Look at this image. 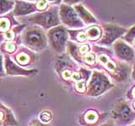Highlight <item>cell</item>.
I'll list each match as a JSON object with an SVG mask.
<instances>
[{
    "label": "cell",
    "instance_id": "1",
    "mask_svg": "<svg viewBox=\"0 0 135 126\" xmlns=\"http://www.w3.org/2000/svg\"><path fill=\"white\" fill-rule=\"evenodd\" d=\"M104 35L100 41V44L110 45L112 42L120 37L126 32V29L112 24H103Z\"/></svg>",
    "mask_w": 135,
    "mask_h": 126
},
{
    "label": "cell",
    "instance_id": "2",
    "mask_svg": "<svg viewBox=\"0 0 135 126\" xmlns=\"http://www.w3.org/2000/svg\"><path fill=\"white\" fill-rule=\"evenodd\" d=\"M61 18L63 23L71 27H82L84 24L80 19L78 14L73 8L68 5H62L61 7Z\"/></svg>",
    "mask_w": 135,
    "mask_h": 126
},
{
    "label": "cell",
    "instance_id": "3",
    "mask_svg": "<svg viewBox=\"0 0 135 126\" xmlns=\"http://www.w3.org/2000/svg\"><path fill=\"white\" fill-rule=\"evenodd\" d=\"M51 40L55 47L61 49L63 47L67 40V33L62 27H57L54 29L51 33Z\"/></svg>",
    "mask_w": 135,
    "mask_h": 126
},
{
    "label": "cell",
    "instance_id": "4",
    "mask_svg": "<svg viewBox=\"0 0 135 126\" xmlns=\"http://www.w3.org/2000/svg\"><path fill=\"white\" fill-rule=\"evenodd\" d=\"M114 49L117 56L123 60H132L134 56L133 50L122 41H117L114 45Z\"/></svg>",
    "mask_w": 135,
    "mask_h": 126
},
{
    "label": "cell",
    "instance_id": "5",
    "mask_svg": "<svg viewBox=\"0 0 135 126\" xmlns=\"http://www.w3.org/2000/svg\"><path fill=\"white\" fill-rule=\"evenodd\" d=\"M38 22L41 24H43L46 27H51L57 25L59 23V19L56 11H50L45 13L43 14H40L38 16Z\"/></svg>",
    "mask_w": 135,
    "mask_h": 126
},
{
    "label": "cell",
    "instance_id": "6",
    "mask_svg": "<svg viewBox=\"0 0 135 126\" xmlns=\"http://www.w3.org/2000/svg\"><path fill=\"white\" fill-rule=\"evenodd\" d=\"M74 10L78 14L79 17L82 21H84L85 24H95L97 23L95 17L93 16L90 12H89L82 4H77L74 6Z\"/></svg>",
    "mask_w": 135,
    "mask_h": 126
},
{
    "label": "cell",
    "instance_id": "7",
    "mask_svg": "<svg viewBox=\"0 0 135 126\" xmlns=\"http://www.w3.org/2000/svg\"><path fill=\"white\" fill-rule=\"evenodd\" d=\"M105 79L107 78H105L104 76L98 73L95 74L94 77H93L91 81L90 89L94 92H96V93L103 91L105 86V83H107V80Z\"/></svg>",
    "mask_w": 135,
    "mask_h": 126
},
{
    "label": "cell",
    "instance_id": "8",
    "mask_svg": "<svg viewBox=\"0 0 135 126\" xmlns=\"http://www.w3.org/2000/svg\"><path fill=\"white\" fill-rule=\"evenodd\" d=\"M28 42L31 45H41L43 43V37H42L41 34L36 31H31L28 33L27 35Z\"/></svg>",
    "mask_w": 135,
    "mask_h": 126
},
{
    "label": "cell",
    "instance_id": "9",
    "mask_svg": "<svg viewBox=\"0 0 135 126\" xmlns=\"http://www.w3.org/2000/svg\"><path fill=\"white\" fill-rule=\"evenodd\" d=\"M102 35L101 29L98 26H91L87 29L86 35L87 38H89L91 40H96L100 38Z\"/></svg>",
    "mask_w": 135,
    "mask_h": 126
},
{
    "label": "cell",
    "instance_id": "10",
    "mask_svg": "<svg viewBox=\"0 0 135 126\" xmlns=\"http://www.w3.org/2000/svg\"><path fill=\"white\" fill-rule=\"evenodd\" d=\"M32 10V5L29 3H19L18 7H17V12L19 14H25L28 13L29 11Z\"/></svg>",
    "mask_w": 135,
    "mask_h": 126
},
{
    "label": "cell",
    "instance_id": "11",
    "mask_svg": "<svg viewBox=\"0 0 135 126\" xmlns=\"http://www.w3.org/2000/svg\"><path fill=\"white\" fill-rule=\"evenodd\" d=\"M123 39L126 41L130 42V43H132V42L135 40V25L133 26L128 32L126 33V35H125Z\"/></svg>",
    "mask_w": 135,
    "mask_h": 126
},
{
    "label": "cell",
    "instance_id": "12",
    "mask_svg": "<svg viewBox=\"0 0 135 126\" xmlns=\"http://www.w3.org/2000/svg\"><path fill=\"white\" fill-rule=\"evenodd\" d=\"M86 120L88 122H90V123H92V122H95V119H96V118H97V114L95 113V112H89L86 116Z\"/></svg>",
    "mask_w": 135,
    "mask_h": 126
},
{
    "label": "cell",
    "instance_id": "13",
    "mask_svg": "<svg viewBox=\"0 0 135 126\" xmlns=\"http://www.w3.org/2000/svg\"><path fill=\"white\" fill-rule=\"evenodd\" d=\"M84 60L87 63L89 64H93V63L95 62V55L92 54V53H90V54H87L85 56H84Z\"/></svg>",
    "mask_w": 135,
    "mask_h": 126
},
{
    "label": "cell",
    "instance_id": "14",
    "mask_svg": "<svg viewBox=\"0 0 135 126\" xmlns=\"http://www.w3.org/2000/svg\"><path fill=\"white\" fill-rule=\"evenodd\" d=\"M8 27V21L6 19H0V30H5Z\"/></svg>",
    "mask_w": 135,
    "mask_h": 126
},
{
    "label": "cell",
    "instance_id": "15",
    "mask_svg": "<svg viewBox=\"0 0 135 126\" xmlns=\"http://www.w3.org/2000/svg\"><path fill=\"white\" fill-rule=\"evenodd\" d=\"M129 113H130V111H129V109H128V107H123V108H122L121 115H122V118H123V119H127V118L128 117Z\"/></svg>",
    "mask_w": 135,
    "mask_h": 126
},
{
    "label": "cell",
    "instance_id": "16",
    "mask_svg": "<svg viewBox=\"0 0 135 126\" xmlns=\"http://www.w3.org/2000/svg\"><path fill=\"white\" fill-rule=\"evenodd\" d=\"M46 1L45 0H40L39 2L37 3V4H36V7H37V8L38 9H40V10H43V9H45V8H46Z\"/></svg>",
    "mask_w": 135,
    "mask_h": 126
},
{
    "label": "cell",
    "instance_id": "17",
    "mask_svg": "<svg viewBox=\"0 0 135 126\" xmlns=\"http://www.w3.org/2000/svg\"><path fill=\"white\" fill-rule=\"evenodd\" d=\"M18 61L22 63V64H24V63H26L28 61V56H25V54H20V56H18Z\"/></svg>",
    "mask_w": 135,
    "mask_h": 126
},
{
    "label": "cell",
    "instance_id": "18",
    "mask_svg": "<svg viewBox=\"0 0 135 126\" xmlns=\"http://www.w3.org/2000/svg\"><path fill=\"white\" fill-rule=\"evenodd\" d=\"M78 38V40L80 41V42H84V41H85L87 40V35H86V34L85 33H84V32H80L79 33V35L77 36Z\"/></svg>",
    "mask_w": 135,
    "mask_h": 126
},
{
    "label": "cell",
    "instance_id": "19",
    "mask_svg": "<svg viewBox=\"0 0 135 126\" xmlns=\"http://www.w3.org/2000/svg\"><path fill=\"white\" fill-rule=\"evenodd\" d=\"M41 119L42 121H44V122H48L51 119V116L48 113H46V112H44V113H42L41 114Z\"/></svg>",
    "mask_w": 135,
    "mask_h": 126
},
{
    "label": "cell",
    "instance_id": "20",
    "mask_svg": "<svg viewBox=\"0 0 135 126\" xmlns=\"http://www.w3.org/2000/svg\"><path fill=\"white\" fill-rule=\"evenodd\" d=\"M89 50H90V47H89L88 45H84L79 49V51L81 54H85L89 51Z\"/></svg>",
    "mask_w": 135,
    "mask_h": 126
},
{
    "label": "cell",
    "instance_id": "21",
    "mask_svg": "<svg viewBox=\"0 0 135 126\" xmlns=\"http://www.w3.org/2000/svg\"><path fill=\"white\" fill-rule=\"evenodd\" d=\"M76 88H77V90L79 92H84V88H85V87H84V83L83 82H80L77 83L76 84Z\"/></svg>",
    "mask_w": 135,
    "mask_h": 126
},
{
    "label": "cell",
    "instance_id": "22",
    "mask_svg": "<svg viewBox=\"0 0 135 126\" xmlns=\"http://www.w3.org/2000/svg\"><path fill=\"white\" fill-rule=\"evenodd\" d=\"M100 61L101 63H103V64H107V63L109 61V58L107 56H105V55H100Z\"/></svg>",
    "mask_w": 135,
    "mask_h": 126
},
{
    "label": "cell",
    "instance_id": "23",
    "mask_svg": "<svg viewBox=\"0 0 135 126\" xmlns=\"http://www.w3.org/2000/svg\"><path fill=\"white\" fill-rule=\"evenodd\" d=\"M107 68L109 69V70H111V71H114L116 69V66H115V64L112 62V61H108L107 63Z\"/></svg>",
    "mask_w": 135,
    "mask_h": 126
},
{
    "label": "cell",
    "instance_id": "24",
    "mask_svg": "<svg viewBox=\"0 0 135 126\" xmlns=\"http://www.w3.org/2000/svg\"><path fill=\"white\" fill-rule=\"evenodd\" d=\"M62 76H63V77H64V78H69L72 76V73L70 72L69 71H65L64 72H63Z\"/></svg>",
    "mask_w": 135,
    "mask_h": 126
},
{
    "label": "cell",
    "instance_id": "25",
    "mask_svg": "<svg viewBox=\"0 0 135 126\" xmlns=\"http://www.w3.org/2000/svg\"><path fill=\"white\" fill-rule=\"evenodd\" d=\"M5 37L8 40H12L13 37H14V34H13L12 32H7L6 35H5Z\"/></svg>",
    "mask_w": 135,
    "mask_h": 126
},
{
    "label": "cell",
    "instance_id": "26",
    "mask_svg": "<svg viewBox=\"0 0 135 126\" xmlns=\"http://www.w3.org/2000/svg\"><path fill=\"white\" fill-rule=\"evenodd\" d=\"M6 49H7V50H8V51H13V50H15V46L12 44H8L6 46Z\"/></svg>",
    "mask_w": 135,
    "mask_h": 126
},
{
    "label": "cell",
    "instance_id": "27",
    "mask_svg": "<svg viewBox=\"0 0 135 126\" xmlns=\"http://www.w3.org/2000/svg\"><path fill=\"white\" fill-rule=\"evenodd\" d=\"M64 2L68 4H74L79 2V0H64Z\"/></svg>",
    "mask_w": 135,
    "mask_h": 126
},
{
    "label": "cell",
    "instance_id": "28",
    "mask_svg": "<svg viewBox=\"0 0 135 126\" xmlns=\"http://www.w3.org/2000/svg\"><path fill=\"white\" fill-rule=\"evenodd\" d=\"M72 77H73L74 80H76V81H78V80L80 79V76L79 73H74L73 75H72Z\"/></svg>",
    "mask_w": 135,
    "mask_h": 126
},
{
    "label": "cell",
    "instance_id": "29",
    "mask_svg": "<svg viewBox=\"0 0 135 126\" xmlns=\"http://www.w3.org/2000/svg\"><path fill=\"white\" fill-rule=\"evenodd\" d=\"M50 2H52V3H59L61 0H49Z\"/></svg>",
    "mask_w": 135,
    "mask_h": 126
},
{
    "label": "cell",
    "instance_id": "30",
    "mask_svg": "<svg viewBox=\"0 0 135 126\" xmlns=\"http://www.w3.org/2000/svg\"><path fill=\"white\" fill-rule=\"evenodd\" d=\"M133 95L135 96V88H134V89H133Z\"/></svg>",
    "mask_w": 135,
    "mask_h": 126
},
{
    "label": "cell",
    "instance_id": "31",
    "mask_svg": "<svg viewBox=\"0 0 135 126\" xmlns=\"http://www.w3.org/2000/svg\"><path fill=\"white\" fill-rule=\"evenodd\" d=\"M133 45H134V46H135V40H133Z\"/></svg>",
    "mask_w": 135,
    "mask_h": 126
},
{
    "label": "cell",
    "instance_id": "32",
    "mask_svg": "<svg viewBox=\"0 0 135 126\" xmlns=\"http://www.w3.org/2000/svg\"><path fill=\"white\" fill-rule=\"evenodd\" d=\"M1 117H2V114H1V113H0V119H1Z\"/></svg>",
    "mask_w": 135,
    "mask_h": 126
},
{
    "label": "cell",
    "instance_id": "33",
    "mask_svg": "<svg viewBox=\"0 0 135 126\" xmlns=\"http://www.w3.org/2000/svg\"><path fill=\"white\" fill-rule=\"evenodd\" d=\"M134 106H135V103H134Z\"/></svg>",
    "mask_w": 135,
    "mask_h": 126
}]
</instances>
